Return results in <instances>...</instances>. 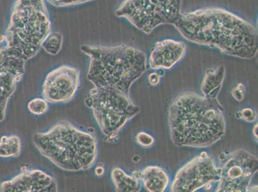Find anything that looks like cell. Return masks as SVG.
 I'll use <instances>...</instances> for the list:
<instances>
[{
    "label": "cell",
    "mask_w": 258,
    "mask_h": 192,
    "mask_svg": "<svg viewBox=\"0 0 258 192\" xmlns=\"http://www.w3.org/2000/svg\"><path fill=\"white\" fill-rule=\"evenodd\" d=\"M173 26L187 41L219 49L232 57L252 59L257 55L256 30L224 9L206 8L182 13Z\"/></svg>",
    "instance_id": "6da1fadb"
},
{
    "label": "cell",
    "mask_w": 258,
    "mask_h": 192,
    "mask_svg": "<svg viewBox=\"0 0 258 192\" xmlns=\"http://www.w3.org/2000/svg\"><path fill=\"white\" fill-rule=\"evenodd\" d=\"M168 123L171 139L178 146L210 147L226 134V120L217 98L194 92L175 98L169 109Z\"/></svg>",
    "instance_id": "7a4b0ae2"
},
{
    "label": "cell",
    "mask_w": 258,
    "mask_h": 192,
    "mask_svg": "<svg viewBox=\"0 0 258 192\" xmlns=\"http://www.w3.org/2000/svg\"><path fill=\"white\" fill-rule=\"evenodd\" d=\"M82 52L90 57L88 79L95 87L118 89L128 94L134 82L147 69L143 51L121 44L116 46H81Z\"/></svg>",
    "instance_id": "3957f363"
},
{
    "label": "cell",
    "mask_w": 258,
    "mask_h": 192,
    "mask_svg": "<svg viewBox=\"0 0 258 192\" xmlns=\"http://www.w3.org/2000/svg\"><path fill=\"white\" fill-rule=\"evenodd\" d=\"M33 142L42 155L62 170H88L97 160L96 138L69 121L58 122L47 132L37 133Z\"/></svg>",
    "instance_id": "277c9868"
},
{
    "label": "cell",
    "mask_w": 258,
    "mask_h": 192,
    "mask_svg": "<svg viewBox=\"0 0 258 192\" xmlns=\"http://www.w3.org/2000/svg\"><path fill=\"white\" fill-rule=\"evenodd\" d=\"M51 25L44 0H16L4 36L6 46L29 60L50 34Z\"/></svg>",
    "instance_id": "5b68a950"
},
{
    "label": "cell",
    "mask_w": 258,
    "mask_h": 192,
    "mask_svg": "<svg viewBox=\"0 0 258 192\" xmlns=\"http://www.w3.org/2000/svg\"><path fill=\"white\" fill-rule=\"evenodd\" d=\"M86 104L92 110L98 125L110 142H114L119 131L140 111L128 94L114 88L94 87Z\"/></svg>",
    "instance_id": "8992f818"
},
{
    "label": "cell",
    "mask_w": 258,
    "mask_h": 192,
    "mask_svg": "<svg viewBox=\"0 0 258 192\" xmlns=\"http://www.w3.org/2000/svg\"><path fill=\"white\" fill-rule=\"evenodd\" d=\"M182 0H124L115 14L147 34L162 25H173L181 15Z\"/></svg>",
    "instance_id": "52a82bcc"
},
{
    "label": "cell",
    "mask_w": 258,
    "mask_h": 192,
    "mask_svg": "<svg viewBox=\"0 0 258 192\" xmlns=\"http://www.w3.org/2000/svg\"><path fill=\"white\" fill-rule=\"evenodd\" d=\"M257 157L244 149L227 154L220 165L216 191L246 192L257 172Z\"/></svg>",
    "instance_id": "ba28073f"
},
{
    "label": "cell",
    "mask_w": 258,
    "mask_h": 192,
    "mask_svg": "<svg viewBox=\"0 0 258 192\" xmlns=\"http://www.w3.org/2000/svg\"><path fill=\"white\" fill-rule=\"evenodd\" d=\"M220 179V170L212 156L205 152L179 169L171 186L173 192H194Z\"/></svg>",
    "instance_id": "9c48e42d"
},
{
    "label": "cell",
    "mask_w": 258,
    "mask_h": 192,
    "mask_svg": "<svg viewBox=\"0 0 258 192\" xmlns=\"http://www.w3.org/2000/svg\"><path fill=\"white\" fill-rule=\"evenodd\" d=\"M80 71L76 67L61 65L49 72L42 85L44 100L51 104L70 102L80 85Z\"/></svg>",
    "instance_id": "30bf717a"
},
{
    "label": "cell",
    "mask_w": 258,
    "mask_h": 192,
    "mask_svg": "<svg viewBox=\"0 0 258 192\" xmlns=\"http://www.w3.org/2000/svg\"><path fill=\"white\" fill-rule=\"evenodd\" d=\"M26 60L8 47L0 48V123L6 118L8 102L25 72Z\"/></svg>",
    "instance_id": "8fae6325"
},
{
    "label": "cell",
    "mask_w": 258,
    "mask_h": 192,
    "mask_svg": "<svg viewBox=\"0 0 258 192\" xmlns=\"http://www.w3.org/2000/svg\"><path fill=\"white\" fill-rule=\"evenodd\" d=\"M57 182L50 175L39 169L22 170L13 179L0 183L1 192H56Z\"/></svg>",
    "instance_id": "7c38bea8"
},
{
    "label": "cell",
    "mask_w": 258,
    "mask_h": 192,
    "mask_svg": "<svg viewBox=\"0 0 258 192\" xmlns=\"http://www.w3.org/2000/svg\"><path fill=\"white\" fill-rule=\"evenodd\" d=\"M184 42L165 39L155 44L149 57L151 69H169L179 62L186 53Z\"/></svg>",
    "instance_id": "4fadbf2b"
},
{
    "label": "cell",
    "mask_w": 258,
    "mask_h": 192,
    "mask_svg": "<svg viewBox=\"0 0 258 192\" xmlns=\"http://www.w3.org/2000/svg\"><path fill=\"white\" fill-rule=\"evenodd\" d=\"M141 179L145 188L150 192H163L167 188L169 176L163 168L158 166H149L141 173Z\"/></svg>",
    "instance_id": "5bb4252c"
},
{
    "label": "cell",
    "mask_w": 258,
    "mask_h": 192,
    "mask_svg": "<svg viewBox=\"0 0 258 192\" xmlns=\"http://www.w3.org/2000/svg\"><path fill=\"white\" fill-rule=\"evenodd\" d=\"M225 74L226 69L224 65H220L216 69H209L206 72L201 85V91L204 96L217 98L224 81Z\"/></svg>",
    "instance_id": "9a60e30c"
},
{
    "label": "cell",
    "mask_w": 258,
    "mask_h": 192,
    "mask_svg": "<svg viewBox=\"0 0 258 192\" xmlns=\"http://www.w3.org/2000/svg\"><path fill=\"white\" fill-rule=\"evenodd\" d=\"M112 181L116 191L138 192L140 191L139 180L134 175L126 174L120 168H114L111 171Z\"/></svg>",
    "instance_id": "2e32d148"
},
{
    "label": "cell",
    "mask_w": 258,
    "mask_h": 192,
    "mask_svg": "<svg viewBox=\"0 0 258 192\" xmlns=\"http://www.w3.org/2000/svg\"><path fill=\"white\" fill-rule=\"evenodd\" d=\"M22 142L17 135L4 136L0 139V157L11 158L20 156Z\"/></svg>",
    "instance_id": "e0dca14e"
},
{
    "label": "cell",
    "mask_w": 258,
    "mask_h": 192,
    "mask_svg": "<svg viewBox=\"0 0 258 192\" xmlns=\"http://www.w3.org/2000/svg\"><path fill=\"white\" fill-rule=\"evenodd\" d=\"M63 36L60 32H52L48 35L42 44V48L47 53L56 55L62 49Z\"/></svg>",
    "instance_id": "ac0fdd59"
},
{
    "label": "cell",
    "mask_w": 258,
    "mask_h": 192,
    "mask_svg": "<svg viewBox=\"0 0 258 192\" xmlns=\"http://www.w3.org/2000/svg\"><path fill=\"white\" fill-rule=\"evenodd\" d=\"M48 109V102L43 98H35V99L30 101L28 104V109L30 113L37 115V116L46 113Z\"/></svg>",
    "instance_id": "d6986e66"
},
{
    "label": "cell",
    "mask_w": 258,
    "mask_h": 192,
    "mask_svg": "<svg viewBox=\"0 0 258 192\" xmlns=\"http://www.w3.org/2000/svg\"><path fill=\"white\" fill-rule=\"evenodd\" d=\"M47 1L57 8H66V7L78 6L93 0H47Z\"/></svg>",
    "instance_id": "ffe728a7"
},
{
    "label": "cell",
    "mask_w": 258,
    "mask_h": 192,
    "mask_svg": "<svg viewBox=\"0 0 258 192\" xmlns=\"http://www.w3.org/2000/svg\"><path fill=\"white\" fill-rule=\"evenodd\" d=\"M136 141L140 146L149 147L154 144V139L151 135L145 132H140L136 137Z\"/></svg>",
    "instance_id": "44dd1931"
},
{
    "label": "cell",
    "mask_w": 258,
    "mask_h": 192,
    "mask_svg": "<svg viewBox=\"0 0 258 192\" xmlns=\"http://www.w3.org/2000/svg\"><path fill=\"white\" fill-rule=\"evenodd\" d=\"M241 119L248 123H252L256 120L257 114L254 110L250 109V108H245L241 110L240 112Z\"/></svg>",
    "instance_id": "7402d4cb"
},
{
    "label": "cell",
    "mask_w": 258,
    "mask_h": 192,
    "mask_svg": "<svg viewBox=\"0 0 258 192\" xmlns=\"http://www.w3.org/2000/svg\"><path fill=\"white\" fill-rule=\"evenodd\" d=\"M232 95L236 100H243L245 97V86L243 85V84L239 83L235 88H234L232 91Z\"/></svg>",
    "instance_id": "603a6c76"
},
{
    "label": "cell",
    "mask_w": 258,
    "mask_h": 192,
    "mask_svg": "<svg viewBox=\"0 0 258 192\" xmlns=\"http://www.w3.org/2000/svg\"><path fill=\"white\" fill-rule=\"evenodd\" d=\"M149 83L152 86L158 85L160 81V76L156 72H152L149 75Z\"/></svg>",
    "instance_id": "cb8c5ba5"
},
{
    "label": "cell",
    "mask_w": 258,
    "mask_h": 192,
    "mask_svg": "<svg viewBox=\"0 0 258 192\" xmlns=\"http://www.w3.org/2000/svg\"><path fill=\"white\" fill-rule=\"evenodd\" d=\"M95 174L98 176H102L104 174V168L102 166H98L95 170Z\"/></svg>",
    "instance_id": "d4e9b609"
},
{
    "label": "cell",
    "mask_w": 258,
    "mask_h": 192,
    "mask_svg": "<svg viewBox=\"0 0 258 192\" xmlns=\"http://www.w3.org/2000/svg\"><path fill=\"white\" fill-rule=\"evenodd\" d=\"M252 133L255 139H257V124L254 126V128H253Z\"/></svg>",
    "instance_id": "484cf974"
}]
</instances>
